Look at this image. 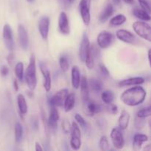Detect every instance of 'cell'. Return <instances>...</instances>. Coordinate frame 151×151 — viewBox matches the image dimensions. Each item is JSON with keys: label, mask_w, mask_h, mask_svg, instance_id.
I'll use <instances>...</instances> for the list:
<instances>
[{"label": "cell", "mask_w": 151, "mask_h": 151, "mask_svg": "<svg viewBox=\"0 0 151 151\" xmlns=\"http://www.w3.org/2000/svg\"><path fill=\"white\" fill-rule=\"evenodd\" d=\"M148 60L149 61L150 60V50H148Z\"/></svg>", "instance_id": "49"}, {"label": "cell", "mask_w": 151, "mask_h": 151, "mask_svg": "<svg viewBox=\"0 0 151 151\" xmlns=\"http://www.w3.org/2000/svg\"><path fill=\"white\" fill-rule=\"evenodd\" d=\"M75 96L74 94H68L66 96V99H65L64 102H63V109H64L65 111L69 112L73 109L75 107Z\"/></svg>", "instance_id": "25"}, {"label": "cell", "mask_w": 151, "mask_h": 151, "mask_svg": "<svg viewBox=\"0 0 151 151\" xmlns=\"http://www.w3.org/2000/svg\"><path fill=\"white\" fill-rule=\"evenodd\" d=\"M58 28L60 32L63 35L70 33V25L68 16L65 12H61L58 18Z\"/></svg>", "instance_id": "14"}, {"label": "cell", "mask_w": 151, "mask_h": 151, "mask_svg": "<svg viewBox=\"0 0 151 151\" xmlns=\"http://www.w3.org/2000/svg\"><path fill=\"white\" fill-rule=\"evenodd\" d=\"M68 1H69V3H70V4H72V3H73L74 0H68Z\"/></svg>", "instance_id": "50"}, {"label": "cell", "mask_w": 151, "mask_h": 151, "mask_svg": "<svg viewBox=\"0 0 151 151\" xmlns=\"http://www.w3.org/2000/svg\"><path fill=\"white\" fill-rule=\"evenodd\" d=\"M13 87H14V90H15V91H19V83H18L17 81H16V80H15L14 82H13Z\"/></svg>", "instance_id": "45"}, {"label": "cell", "mask_w": 151, "mask_h": 151, "mask_svg": "<svg viewBox=\"0 0 151 151\" xmlns=\"http://www.w3.org/2000/svg\"><path fill=\"white\" fill-rule=\"evenodd\" d=\"M122 1H123L125 3H126V4H134V0H122Z\"/></svg>", "instance_id": "46"}, {"label": "cell", "mask_w": 151, "mask_h": 151, "mask_svg": "<svg viewBox=\"0 0 151 151\" xmlns=\"http://www.w3.org/2000/svg\"><path fill=\"white\" fill-rule=\"evenodd\" d=\"M100 57V51L98 47H97V46L95 45V44L90 45L89 50H88L86 57L85 60H84L87 68L88 69H91L92 68H94L96 61H97V60H98Z\"/></svg>", "instance_id": "5"}, {"label": "cell", "mask_w": 151, "mask_h": 151, "mask_svg": "<svg viewBox=\"0 0 151 151\" xmlns=\"http://www.w3.org/2000/svg\"><path fill=\"white\" fill-rule=\"evenodd\" d=\"M114 11V9L113 5L111 4H107L103 10V11L100 13V16H99V21L101 23L106 22L113 15Z\"/></svg>", "instance_id": "23"}, {"label": "cell", "mask_w": 151, "mask_h": 151, "mask_svg": "<svg viewBox=\"0 0 151 151\" xmlns=\"http://www.w3.org/2000/svg\"><path fill=\"white\" fill-rule=\"evenodd\" d=\"M69 94L67 88H62L53 96H50L48 98V104L50 107H61L63 105L65 99Z\"/></svg>", "instance_id": "6"}, {"label": "cell", "mask_w": 151, "mask_h": 151, "mask_svg": "<svg viewBox=\"0 0 151 151\" xmlns=\"http://www.w3.org/2000/svg\"><path fill=\"white\" fill-rule=\"evenodd\" d=\"M88 86L91 88L94 92L98 93L102 91L103 87V84L100 80L96 79V78H91L88 81Z\"/></svg>", "instance_id": "28"}, {"label": "cell", "mask_w": 151, "mask_h": 151, "mask_svg": "<svg viewBox=\"0 0 151 151\" xmlns=\"http://www.w3.org/2000/svg\"><path fill=\"white\" fill-rule=\"evenodd\" d=\"M111 139L114 147L117 150L123 148L125 146V139L119 128H114L111 132Z\"/></svg>", "instance_id": "9"}, {"label": "cell", "mask_w": 151, "mask_h": 151, "mask_svg": "<svg viewBox=\"0 0 151 151\" xmlns=\"http://www.w3.org/2000/svg\"><path fill=\"white\" fill-rule=\"evenodd\" d=\"M99 69H100V73H101V75H103V77H109V75H110L109 69H107V67H106L105 65L100 64V66H99Z\"/></svg>", "instance_id": "39"}, {"label": "cell", "mask_w": 151, "mask_h": 151, "mask_svg": "<svg viewBox=\"0 0 151 151\" xmlns=\"http://www.w3.org/2000/svg\"><path fill=\"white\" fill-rule=\"evenodd\" d=\"M114 41V36L109 31H102L97 35V45L101 49H106L110 47Z\"/></svg>", "instance_id": "8"}, {"label": "cell", "mask_w": 151, "mask_h": 151, "mask_svg": "<svg viewBox=\"0 0 151 151\" xmlns=\"http://www.w3.org/2000/svg\"><path fill=\"white\" fill-rule=\"evenodd\" d=\"M18 34H19V43L24 50H26L29 45V38H28L27 32L22 24L18 26Z\"/></svg>", "instance_id": "18"}, {"label": "cell", "mask_w": 151, "mask_h": 151, "mask_svg": "<svg viewBox=\"0 0 151 151\" xmlns=\"http://www.w3.org/2000/svg\"><path fill=\"white\" fill-rule=\"evenodd\" d=\"M126 17L123 14H118L110 20V25L112 27L121 26L126 22Z\"/></svg>", "instance_id": "29"}, {"label": "cell", "mask_w": 151, "mask_h": 151, "mask_svg": "<svg viewBox=\"0 0 151 151\" xmlns=\"http://www.w3.org/2000/svg\"><path fill=\"white\" fill-rule=\"evenodd\" d=\"M116 36L119 40L129 44H136L137 41V38L135 35L126 29H118L116 32Z\"/></svg>", "instance_id": "12"}, {"label": "cell", "mask_w": 151, "mask_h": 151, "mask_svg": "<svg viewBox=\"0 0 151 151\" xmlns=\"http://www.w3.org/2000/svg\"><path fill=\"white\" fill-rule=\"evenodd\" d=\"M151 114V109L150 106H147V107L143 108L140 110L138 111L137 113V116L138 118H141V119H145V118L150 116Z\"/></svg>", "instance_id": "33"}, {"label": "cell", "mask_w": 151, "mask_h": 151, "mask_svg": "<svg viewBox=\"0 0 151 151\" xmlns=\"http://www.w3.org/2000/svg\"><path fill=\"white\" fill-rule=\"evenodd\" d=\"M80 86H81V95L83 101L89 99V86L86 77H82L81 79Z\"/></svg>", "instance_id": "21"}, {"label": "cell", "mask_w": 151, "mask_h": 151, "mask_svg": "<svg viewBox=\"0 0 151 151\" xmlns=\"http://www.w3.org/2000/svg\"><path fill=\"white\" fill-rule=\"evenodd\" d=\"M17 104L18 108H19V112L21 114H25L27 112V104L26 99H25L24 96L22 94H19L17 96Z\"/></svg>", "instance_id": "27"}, {"label": "cell", "mask_w": 151, "mask_h": 151, "mask_svg": "<svg viewBox=\"0 0 151 151\" xmlns=\"http://www.w3.org/2000/svg\"><path fill=\"white\" fill-rule=\"evenodd\" d=\"M138 1L139 3V5L141 7V8L150 14V7L148 1L147 0H138Z\"/></svg>", "instance_id": "37"}, {"label": "cell", "mask_w": 151, "mask_h": 151, "mask_svg": "<svg viewBox=\"0 0 151 151\" xmlns=\"http://www.w3.org/2000/svg\"><path fill=\"white\" fill-rule=\"evenodd\" d=\"M14 134H15V140L17 143H19L22 141V138H23L24 134V130L23 127H22V124L20 122H16L14 128Z\"/></svg>", "instance_id": "31"}, {"label": "cell", "mask_w": 151, "mask_h": 151, "mask_svg": "<svg viewBox=\"0 0 151 151\" xmlns=\"http://www.w3.org/2000/svg\"><path fill=\"white\" fill-rule=\"evenodd\" d=\"M3 39L6 48L10 52L14 50V40H13V30L9 24H4L3 27Z\"/></svg>", "instance_id": "11"}, {"label": "cell", "mask_w": 151, "mask_h": 151, "mask_svg": "<svg viewBox=\"0 0 151 151\" xmlns=\"http://www.w3.org/2000/svg\"><path fill=\"white\" fill-rule=\"evenodd\" d=\"M15 75L18 80L20 81H22L24 79V64L22 62H18L15 66Z\"/></svg>", "instance_id": "32"}, {"label": "cell", "mask_w": 151, "mask_h": 151, "mask_svg": "<svg viewBox=\"0 0 151 151\" xmlns=\"http://www.w3.org/2000/svg\"><path fill=\"white\" fill-rule=\"evenodd\" d=\"M9 72V69L7 66L5 65H3V66H1L0 68V75L2 77H6L7 75H8Z\"/></svg>", "instance_id": "41"}, {"label": "cell", "mask_w": 151, "mask_h": 151, "mask_svg": "<svg viewBox=\"0 0 151 151\" xmlns=\"http://www.w3.org/2000/svg\"><path fill=\"white\" fill-rule=\"evenodd\" d=\"M39 66L41 73H42L43 78H44V88L47 92H49L52 87L51 75H50V72L49 69H47V66L43 62L40 63Z\"/></svg>", "instance_id": "15"}, {"label": "cell", "mask_w": 151, "mask_h": 151, "mask_svg": "<svg viewBox=\"0 0 151 151\" xmlns=\"http://www.w3.org/2000/svg\"><path fill=\"white\" fill-rule=\"evenodd\" d=\"M13 60H14V53L13 52H10V53L7 57V61L9 64L12 65L13 63Z\"/></svg>", "instance_id": "43"}, {"label": "cell", "mask_w": 151, "mask_h": 151, "mask_svg": "<svg viewBox=\"0 0 151 151\" xmlns=\"http://www.w3.org/2000/svg\"><path fill=\"white\" fill-rule=\"evenodd\" d=\"M102 100L106 104H110L113 103L114 100V94L111 90H105L101 94Z\"/></svg>", "instance_id": "30"}, {"label": "cell", "mask_w": 151, "mask_h": 151, "mask_svg": "<svg viewBox=\"0 0 151 151\" xmlns=\"http://www.w3.org/2000/svg\"><path fill=\"white\" fill-rule=\"evenodd\" d=\"M133 29L139 36L150 42L151 29L149 24L145 22H136L133 24Z\"/></svg>", "instance_id": "3"}, {"label": "cell", "mask_w": 151, "mask_h": 151, "mask_svg": "<svg viewBox=\"0 0 151 151\" xmlns=\"http://www.w3.org/2000/svg\"><path fill=\"white\" fill-rule=\"evenodd\" d=\"M83 111L84 114L88 116H93L95 114L100 113L102 111V106L99 103H95L93 100H88L83 101Z\"/></svg>", "instance_id": "10"}, {"label": "cell", "mask_w": 151, "mask_h": 151, "mask_svg": "<svg viewBox=\"0 0 151 151\" xmlns=\"http://www.w3.org/2000/svg\"><path fill=\"white\" fill-rule=\"evenodd\" d=\"M133 14L135 17H137V19H140L142 21H144V22H149L150 21V13H147L146 11H145L144 10L140 8H134L133 10Z\"/></svg>", "instance_id": "26"}, {"label": "cell", "mask_w": 151, "mask_h": 151, "mask_svg": "<svg viewBox=\"0 0 151 151\" xmlns=\"http://www.w3.org/2000/svg\"><path fill=\"white\" fill-rule=\"evenodd\" d=\"M62 129L64 131V133L67 134L68 132L71 131V126L69 125V122L66 120H64L63 122H62Z\"/></svg>", "instance_id": "40"}, {"label": "cell", "mask_w": 151, "mask_h": 151, "mask_svg": "<svg viewBox=\"0 0 151 151\" xmlns=\"http://www.w3.org/2000/svg\"><path fill=\"white\" fill-rule=\"evenodd\" d=\"M35 150H36V151H42L43 150L42 147H41V145L38 142H35Z\"/></svg>", "instance_id": "44"}, {"label": "cell", "mask_w": 151, "mask_h": 151, "mask_svg": "<svg viewBox=\"0 0 151 151\" xmlns=\"http://www.w3.org/2000/svg\"><path fill=\"white\" fill-rule=\"evenodd\" d=\"M59 66L63 72H67L69 68V63L66 56L62 55L59 58Z\"/></svg>", "instance_id": "34"}, {"label": "cell", "mask_w": 151, "mask_h": 151, "mask_svg": "<svg viewBox=\"0 0 151 151\" xmlns=\"http://www.w3.org/2000/svg\"><path fill=\"white\" fill-rule=\"evenodd\" d=\"M90 47V41L86 33H83L79 48V57L81 61L84 62Z\"/></svg>", "instance_id": "16"}, {"label": "cell", "mask_w": 151, "mask_h": 151, "mask_svg": "<svg viewBox=\"0 0 151 151\" xmlns=\"http://www.w3.org/2000/svg\"><path fill=\"white\" fill-rule=\"evenodd\" d=\"M60 119V114L58 111L57 110V107H50V113H49L47 125L49 128L51 129H55L58 126V122Z\"/></svg>", "instance_id": "17"}, {"label": "cell", "mask_w": 151, "mask_h": 151, "mask_svg": "<svg viewBox=\"0 0 151 151\" xmlns=\"http://www.w3.org/2000/svg\"><path fill=\"white\" fill-rule=\"evenodd\" d=\"M50 21L48 16H44L38 21V31L43 39H47L50 30Z\"/></svg>", "instance_id": "13"}, {"label": "cell", "mask_w": 151, "mask_h": 151, "mask_svg": "<svg viewBox=\"0 0 151 151\" xmlns=\"http://www.w3.org/2000/svg\"><path fill=\"white\" fill-rule=\"evenodd\" d=\"M91 0H81L79 3V11L84 24L88 26L91 21L90 14Z\"/></svg>", "instance_id": "7"}, {"label": "cell", "mask_w": 151, "mask_h": 151, "mask_svg": "<svg viewBox=\"0 0 151 151\" xmlns=\"http://www.w3.org/2000/svg\"><path fill=\"white\" fill-rule=\"evenodd\" d=\"M99 146H100V150H102L106 151L109 150V143L107 137H106V136L101 137L100 142H99Z\"/></svg>", "instance_id": "36"}, {"label": "cell", "mask_w": 151, "mask_h": 151, "mask_svg": "<svg viewBox=\"0 0 151 151\" xmlns=\"http://www.w3.org/2000/svg\"><path fill=\"white\" fill-rule=\"evenodd\" d=\"M108 106H106V109L109 113L111 114H116L118 112V107L116 105L113 104V103H110V104H107Z\"/></svg>", "instance_id": "38"}, {"label": "cell", "mask_w": 151, "mask_h": 151, "mask_svg": "<svg viewBox=\"0 0 151 151\" xmlns=\"http://www.w3.org/2000/svg\"><path fill=\"white\" fill-rule=\"evenodd\" d=\"M145 83V79L141 77H135V78H130L128 79L122 80L119 81V87H125L130 86H137L142 85Z\"/></svg>", "instance_id": "19"}, {"label": "cell", "mask_w": 151, "mask_h": 151, "mask_svg": "<svg viewBox=\"0 0 151 151\" xmlns=\"http://www.w3.org/2000/svg\"><path fill=\"white\" fill-rule=\"evenodd\" d=\"M58 2L63 9H68L70 5V3L68 0H58Z\"/></svg>", "instance_id": "42"}, {"label": "cell", "mask_w": 151, "mask_h": 151, "mask_svg": "<svg viewBox=\"0 0 151 151\" xmlns=\"http://www.w3.org/2000/svg\"><path fill=\"white\" fill-rule=\"evenodd\" d=\"M146 96L145 89L140 85H137L125 90L121 94L120 99L125 105L134 107L142 104L145 100Z\"/></svg>", "instance_id": "1"}, {"label": "cell", "mask_w": 151, "mask_h": 151, "mask_svg": "<svg viewBox=\"0 0 151 151\" xmlns=\"http://www.w3.org/2000/svg\"><path fill=\"white\" fill-rule=\"evenodd\" d=\"M25 81L28 88L31 91H34L37 86L36 60L34 54L31 55L29 58V64L25 72Z\"/></svg>", "instance_id": "2"}, {"label": "cell", "mask_w": 151, "mask_h": 151, "mask_svg": "<svg viewBox=\"0 0 151 151\" xmlns=\"http://www.w3.org/2000/svg\"><path fill=\"white\" fill-rule=\"evenodd\" d=\"M131 116L126 111H122L119 117V128L121 130H125L129 125Z\"/></svg>", "instance_id": "24"}, {"label": "cell", "mask_w": 151, "mask_h": 151, "mask_svg": "<svg viewBox=\"0 0 151 151\" xmlns=\"http://www.w3.org/2000/svg\"><path fill=\"white\" fill-rule=\"evenodd\" d=\"M70 146L72 150H78L81 147V128L76 122H73L71 126Z\"/></svg>", "instance_id": "4"}, {"label": "cell", "mask_w": 151, "mask_h": 151, "mask_svg": "<svg viewBox=\"0 0 151 151\" xmlns=\"http://www.w3.org/2000/svg\"><path fill=\"white\" fill-rule=\"evenodd\" d=\"M144 150H150V145H147V147H145Z\"/></svg>", "instance_id": "48"}, {"label": "cell", "mask_w": 151, "mask_h": 151, "mask_svg": "<svg viewBox=\"0 0 151 151\" xmlns=\"http://www.w3.org/2000/svg\"><path fill=\"white\" fill-rule=\"evenodd\" d=\"M113 1V3L116 5H119L121 2V0H112Z\"/></svg>", "instance_id": "47"}, {"label": "cell", "mask_w": 151, "mask_h": 151, "mask_svg": "<svg viewBox=\"0 0 151 151\" xmlns=\"http://www.w3.org/2000/svg\"><path fill=\"white\" fill-rule=\"evenodd\" d=\"M27 1H29V2H32V1H34V0H27Z\"/></svg>", "instance_id": "51"}, {"label": "cell", "mask_w": 151, "mask_h": 151, "mask_svg": "<svg viewBox=\"0 0 151 151\" xmlns=\"http://www.w3.org/2000/svg\"><path fill=\"white\" fill-rule=\"evenodd\" d=\"M72 85L74 88L78 89L80 87L81 83V72L78 66H74L72 69Z\"/></svg>", "instance_id": "22"}, {"label": "cell", "mask_w": 151, "mask_h": 151, "mask_svg": "<svg viewBox=\"0 0 151 151\" xmlns=\"http://www.w3.org/2000/svg\"><path fill=\"white\" fill-rule=\"evenodd\" d=\"M75 119L76 120V122L78 123V125L81 127L83 129L86 130L87 128V126H88V124L86 122L85 119L81 116L79 114H76L75 115Z\"/></svg>", "instance_id": "35"}, {"label": "cell", "mask_w": 151, "mask_h": 151, "mask_svg": "<svg viewBox=\"0 0 151 151\" xmlns=\"http://www.w3.org/2000/svg\"><path fill=\"white\" fill-rule=\"evenodd\" d=\"M147 141H148V137L145 134H135L134 137V142H133V148L136 150H140L142 148V145Z\"/></svg>", "instance_id": "20"}]
</instances>
